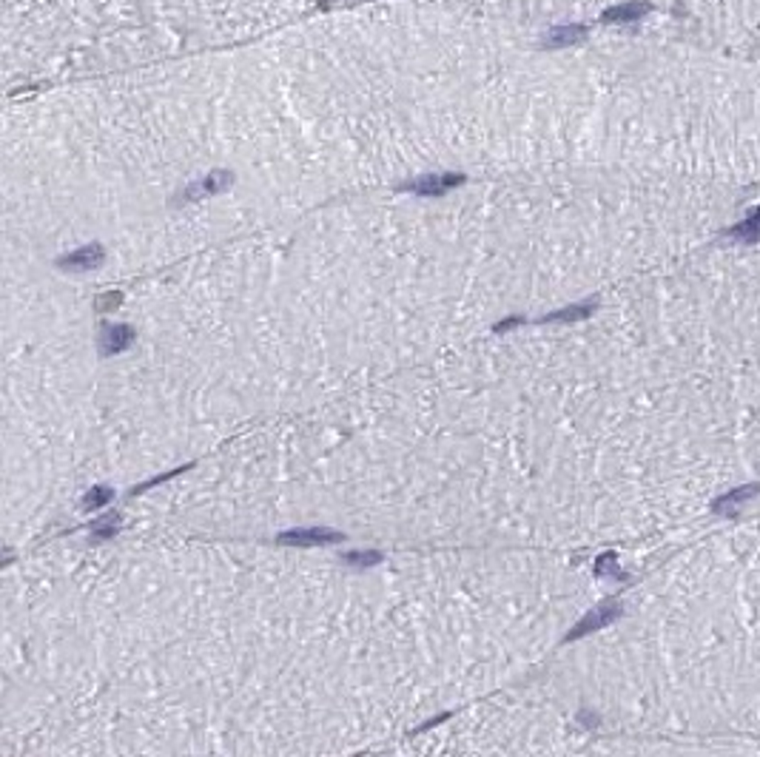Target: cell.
<instances>
[{
    "label": "cell",
    "mask_w": 760,
    "mask_h": 757,
    "mask_svg": "<svg viewBox=\"0 0 760 757\" xmlns=\"http://www.w3.org/2000/svg\"><path fill=\"white\" fill-rule=\"evenodd\" d=\"M462 183H464V174H424V177H416L410 183H405L399 191H407L416 197H444L450 188L462 186Z\"/></svg>",
    "instance_id": "7a4b0ae2"
},
{
    "label": "cell",
    "mask_w": 760,
    "mask_h": 757,
    "mask_svg": "<svg viewBox=\"0 0 760 757\" xmlns=\"http://www.w3.org/2000/svg\"><path fill=\"white\" fill-rule=\"evenodd\" d=\"M581 717L624 732L760 743V501L706 521L635 598L592 610Z\"/></svg>",
    "instance_id": "6da1fadb"
},
{
    "label": "cell",
    "mask_w": 760,
    "mask_h": 757,
    "mask_svg": "<svg viewBox=\"0 0 760 757\" xmlns=\"http://www.w3.org/2000/svg\"><path fill=\"white\" fill-rule=\"evenodd\" d=\"M285 544H296V547H311V544H330L337 541V535L328 530H296V532H285L282 535Z\"/></svg>",
    "instance_id": "ba28073f"
},
{
    "label": "cell",
    "mask_w": 760,
    "mask_h": 757,
    "mask_svg": "<svg viewBox=\"0 0 760 757\" xmlns=\"http://www.w3.org/2000/svg\"><path fill=\"white\" fill-rule=\"evenodd\" d=\"M595 311L592 302H584V305H572V308H564V311H556L550 316H544V322H575V319H584Z\"/></svg>",
    "instance_id": "30bf717a"
},
{
    "label": "cell",
    "mask_w": 760,
    "mask_h": 757,
    "mask_svg": "<svg viewBox=\"0 0 760 757\" xmlns=\"http://www.w3.org/2000/svg\"><path fill=\"white\" fill-rule=\"evenodd\" d=\"M131 339H134V330L129 325H106L100 333V350H103V356L120 353L131 345Z\"/></svg>",
    "instance_id": "5b68a950"
},
{
    "label": "cell",
    "mask_w": 760,
    "mask_h": 757,
    "mask_svg": "<svg viewBox=\"0 0 760 757\" xmlns=\"http://www.w3.org/2000/svg\"><path fill=\"white\" fill-rule=\"evenodd\" d=\"M106 259V251L103 245H83V248H74L72 254H63L57 259V268H63V270H95L97 265H103Z\"/></svg>",
    "instance_id": "3957f363"
},
{
    "label": "cell",
    "mask_w": 760,
    "mask_h": 757,
    "mask_svg": "<svg viewBox=\"0 0 760 757\" xmlns=\"http://www.w3.org/2000/svg\"><path fill=\"white\" fill-rule=\"evenodd\" d=\"M120 299H123V296H120V291H111L108 296H103V299L97 302V311H100V314H106V311L117 308V305H120Z\"/></svg>",
    "instance_id": "8fae6325"
},
{
    "label": "cell",
    "mask_w": 760,
    "mask_h": 757,
    "mask_svg": "<svg viewBox=\"0 0 760 757\" xmlns=\"http://www.w3.org/2000/svg\"><path fill=\"white\" fill-rule=\"evenodd\" d=\"M647 12H649V3H638V0H632V3H621V6L606 9L604 20L606 23H632V20H641Z\"/></svg>",
    "instance_id": "52a82bcc"
},
{
    "label": "cell",
    "mask_w": 760,
    "mask_h": 757,
    "mask_svg": "<svg viewBox=\"0 0 760 757\" xmlns=\"http://www.w3.org/2000/svg\"><path fill=\"white\" fill-rule=\"evenodd\" d=\"M587 38V26H575V23H569V26H556V29H550V32L544 35V43L547 46H569V43H581Z\"/></svg>",
    "instance_id": "8992f818"
},
{
    "label": "cell",
    "mask_w": 760,
    "mask_h": 757,
    "mask_svg": "<svg viewBox=\"0 0 760 757\" xmlns=\"http://www.w3.org/2000/svg\"><path fill=\"white\" fill-rule=\"evenodd\" d=\"M231 174L228 171H214V174H208L202 179H197V183H191L186 191H182V200H202V197H214L220 191H225L231 186Z\"/></svg>",
    "instance_id": "277c9868"
},
{
    "label": "cell",
    "mask_w": 760,
    "mask_h": 757,
    "mask_svg": "<svg viewBox=\"0 0 760 757\" xmlns=\"http://www.w3.org/2000/svg\"><path fill=\"white\" fill-rule=\"evenodd\" d=\"M729 236L738 239V242H760V211L752 217H746L741 225H735L729 231Z\"/></svg>",
    "instance_id": "9c48e42d"
},
{
    "label": "cell",
    "mask_w": 760,
    "mask_h": 757,
    "mask_svg": "<svg viewBox=\"0 0 760 757\" xmlns=\"http://www.w3.org/2000/svg\"><path fill=\"white\" fill-rule=\"evenodd\" d=\"M522 322H524V316L504 319V322H499V325H496V333H504V330H510V327H515V325H522Z\"/></svg>",
    "instance_id": "7c38bea8"
}]
</instances>
